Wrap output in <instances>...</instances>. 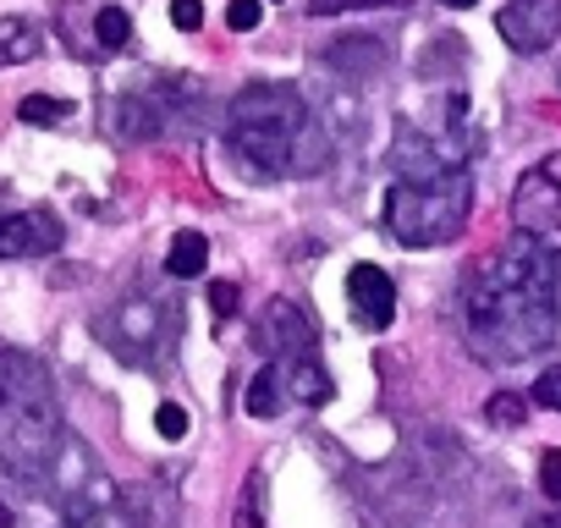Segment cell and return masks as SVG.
Returning a JSON list of instances; mask_svg holds the SVG:
<instances>
[{"mask_svg":"<svg viewBox=\"0 0 561 528\" xmlns=\"http://www.w3.org/2000/svg\"><path fill=\"white\" fill-rule=\"evenodd\" d=\"M440 7H451V12H462V7H473V0H440Z\"/></svg>","mask_w":561,"mask_h":528,"instance_id":"obj_28","label":"cell"},{"mask_svg":"<svg viewBox=\"0 0 561 528\" xmlns=\"http://www.w3.org/2000/svg\"><path fill=\"white\" fill-rule=\"evenodd\" d=\"M171 23L182 34H198L204 28V0H171Z\"/></svg>","mask_w":561,"mask_h":528,"instance_id":"obj_22","label":"cell"},{"mask_svg":"<svg viewBox=\"0 0 561 528\" xmlns=\"http://www.w3.org/2000/svg\"><path fill=\"white\" fill-rule=\"evenodd\" d=\"M39 56V28L28 18H0V67H23Z\"/></svg>","mask_w":561,"mask_h":528,"instance_id":"obj_14","label":"cell"},{"mask_svg":"<svg viewBox=\"0 0 561 528\" xmlns=\"http://www.w3.org/2000/svg\"><path fill=\"white\" fill-rule=\"evenodd\" d=\"M259 347L270 353V358H287V353H304V347H314V320H309V309L304 303H293V298H275L270 309H264V320H259Z\"/></svg>","mask_w":561,"mask_h":528,"instance_id":"obj_8","label":"cell"},{"mask_svg":"<svg viewBox=\"0 0 561 528\" xmlns=\"http://www.w3.org/2000/svg\"><path fill=\"white\" fill-rule=\"evenodd\" d=\"M209 309L215 314H237V287L231 282H209Z\"/></svg>","mask_w":561,"mask_h":528,"instance_id":"obj_25","label":"cell"},{"mask_svg":"<svg viewBox=\"0 0 561 528\" xmlns=\"http://www.w3.org/2000/svg\"><path fill=\"white\" fill-rule=\"evenodd\" d=\"M94 39H100V50H127L133 45V18L122 7H105L94 18Z\"/></svg>","mask_w":561,"mask_h":528,"instance_id":"obj_15","label":"cell"},{"mask_svg":"<svg viewBox=\"0 0 561 528\" xmlns=\"http://www.w3.org/2000/svg\"><path fill=\"white\" fill-rule=\"evenodd\" d=\"M116 127H122L127 138H160V133H165V111H160L149 94H127V100L116 105Z\"/></svg>","mask_w":561,"mask_h":528,"instance_id":"obj_12","label":"cell"},{"mask_svg":"<svg viewBox=\"0 0 561 528\" xmlns=\"http://www.w3.org/2000/svg\"><path fill=\"white\" fill-rule=\"evenodd\" d=\"M528 528H561V512H550V517H534Z\"/></svg>","mask_w":561,"mask_h":528,"instance_id":"obj_26","label":"cell"},{"mask_svg":"<svg viewBox=\"0 0 561 528\" xmlns=\"http://www.w3.org/2000/svg\"><path fill=\"white\" fill-rule=\"evenodd\" d=\"M67 242V226L50 209H18L0 215V259H45Z\"/></svg>","mask_w":561,"mask_h":528,"instance_id":"obj_7","label":"cell"},{"mask_svg":"<svg viewBox=\"0 0 561 528\" xmlns=\"http://www.w3.org/2000/svg\"><path fill=\"white\" fill-rule=\"evenodd\" d=\"M18 116H23L28 127H56V122H67V116H72V105H67V100H56V94H28V100L18 105Z\"/></svg>","mask_w":561,"mask_h":528,"instance_id":"obj_16","label":"cell"},{"mask_svg":"<svg viewBox=\"0 0 561 528\" xmlns=\"http://www.w3.org/2000/svg\"><path fill=\"white\" fill-rule=\"evenodd\" d=\"M347 298H353V314L364 331H386L397 320V287L380 264H353L347 271Z\"/></svg>","mask_w":561,"mask_h":528,"instance_id":"obj_9","label":"cell"},{"mask_svg":"<svg viewBox=\"0 0 561 528\" xmlns=\"http://www.w3.org/2000/svg\"><path fill=\"white\" fill-rule=\"evenodd\" d=\"M154 429H160L165 440H182V435H187V413H182L176 402H160V408H154Z\"/></svg>","mask_w":561,"mask_h":528,"instance_id":"obj_21","label":"cell"},{"mask_svg":"<svg viewBox=\"0 0 561 528\" xmlns=\"http://www.w3.org/2000/svg\"><path fill=\"white\" fill-rule=\"evenodd\" d=\"M280 364V380H287V397H298L304 408H325L331 402V375L320 369V358H314V347H304V353H287V358H275Z\"/></svg>","mask_w":561,"mask_h":528,"instance_id":"obj_10","label":"cell"},{"mask_svg":"<svg viewBox=\"0 0 561 528\" xmlns=\"http://www.w3.org/2000/svg\"><path fill=\"white\" fill-rule=\"evenodd\" d=\"M490 424H501V429H523L528 424V402L523 397H512V391H501V397H490Z\"/></svg>","mask_w":561,"mask_h":528,"instance_id":"obj_18","label":"cell"},{"mask_svg":"<svg viewBox=\"0 0 561 528\" xmlns=\"http://www.w3.org/2000/svg\"><path fill=\"white\" fill-rule=\"evenodd\" d=\"M231 528H264V479H259V473H248L242 501H237V523H231Z\"/></svg>","mask_w":561,"mask_h":528,"instance_id":"obj_17","label":"cell"},{"mask_svg":"<svg viewBox=\"0 0 561 528\" xmlns=\"http://www.w3.org/2000/svg\"><path fill=\"white\" fill-rule=\"evenodd\" d=\"M0 528H18V517H12V506H0Z\"/></svg>","mask_w":561,"mask_h":528,"instance_id":"obj_27","label":"cell"},{"mask_svg":"<svg viewBox=\"0 0 561 528\" xmlns=\"http://www.w3.org/2000/svg\"><path fill=\"white\" fill-rule=\"evenodd\" d=\"M280 408H287V380H280V364L270 358L264 369H253L248 397H242V413H248V418H275Z\"/></svg>","mask_w":561,"mask_h":528,"instance_id":"obj_11","label":"cell"},{"mask_svg":"<svg viewBox=\"0 0 561 528\" xmlns=\"http://www.w3.org/2000/svg\"><path fill=\"white\" fill-rule=\"evenodd\" d=\"M364 7H408V0H309L314 18H336V12H364Z\"/></svg>","mask_w":561,"mask_h":528,"instance_id":"obj_20","label":"cell"},{"mask_svg":"<svg viewBox=\"0 0 561 528\" xmlns=\"http://www.w3.org/2000/svg\"><path fill=\"white\" fill-rule=\"evenodd\" d=\"M259 23H264L259 0H231V7H226V28H231V34H253Z\"/></svg>","mask_w":561,"mask_h":528,"instance_id":"obj_19","label":"cell"},{"mask_svg":"<svg viewBox=\"0 0 561 528\" xmlns=\"http://www.w3.org/2000/svg\"><path fill=\"white\" fill-rule=\"evenodd\" d=\"M512 231H528V237L561 231V176H556V160L534 165L517 182V193H512Z\"/></svg>","mask_w":561,"mask_h":528,"instance_id":"obj_5","label":"cell"},{"mask_svg":"<svg viewBox=\"0 0 561 528\" xmlns=\"http://www.w3.org/2000/svg\"><path fill=\"white\" fill-rule=\"evenodd\" d=\"M495 28L517 56H539L561 39V0H512L495 12Z\"/></svg>","mask_w":561,"mask_h":528,"instance_id":"obj_6","label":"cell"},{"mask_svg":"<svg viewBox=\"0 0 561 528\" xmlns=\"http://www.w3.org/2000/svg\"><path fill=\"white\" fill-rule=\"evenodd\" d=\"M61 451V408L45 369L0 347V468L18 479H45Z\"/></svg>","mask_w":561,"mask_h":528,"instance_id":"obj_3","label":"cell"},{"mask_svg":"<svg viewBox=\"0 0 561 528\" xmlns=\"http://www.w3.org/2000/svg\"><path fill=\"white\" fill-rule=\"evenodd\" d=\"M468 215H473V171L468 165L402 171L386 187V226L402 248H446L462 237Z\"/></svg>","mask_w":561,"mask_h":528,"instance_id":"obj_4","label":"cell"},{"mask_svg":"<svg viewBox=\"0 0 561 528\" xmlns=\"http://www.w3.org/2000/svg\"><path fill=\"white\" fill-rule=\"evenodd\" d=\"M226 138H231L237 165L264 176V182L320 171L325 154H331V144L314 127L304 94L287 89V83H248L231 100V133Z\"/></svg>","mask_w":561,"mask_h":528,"instance_id":"obj_2","label":"cell"},{"mask_svg":"<svg viewBox=\"0 0 561 528\" xmlns=\"http://www.w3.org/2000/svg\"><path fill=\"white\" fill-rule=\"evenodd\" d=\"M468 342L484 364H523L556 342V253L545 237L517 231L506 248L479 259L462 282Z\"/></svg>","mask_w":561,"mask_h":528,"instance_id":"obj_1","label":"cell"},{"mask_svg":"<svg viewBox=\"0 0 561 528\" xmlns=\"http://www.w3.org/2000/svg\"><path fill=\"white\" fill-rule=\"evenodd\" d=\"M539 490H545L550 501H561V451H545V457H539Z\"/></svg>","mask_w":561,"mask_h":528,"instance_id":"obj_24","label":"cell"},{"mask_svg":"<svg viewBox=\"0 0 561 528\" xmlns=\"http://www.w3.org/2000/svg\"><path fill=\"white\" fill-rule=\"evenodd\" d=\"M534 402H539V408H556V413H561V364H556V369H545V375L534 380Z\"/></svg>","mask_w":561,"mask_h":528,"instance_id":"obj_23","label":"cell"},{"mask_svg":"<svg viewBox=\"0 0 561 528\" xmlns=\"http://www.w3.org/2000/svg\"><path fill=\"white\" fill-rule=\"evenodd\" d=\"M204 264H209V237L204 231H176L171 237V253H165V271L182 276V282H193V276H204Z\"/></svg>","mask_w":561,"mask_h":528,"instance_id":"obj_13","label":"cell"}]
</instances>
